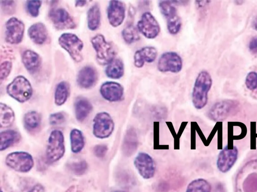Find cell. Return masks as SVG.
I'll use <instances>...</instances> for the list:
<instances>
[{
    "mask_svg": "<svg viewBox=\"0 0 257 192\" xmlns=\"http://www.w3.org/2000/svg\"><path fill=\"white\" fill-rule=\"evenodd\" d=\"M235 182L236 192H257V156L250 158L242 166Z\"/></svg>",
    "mask_w": 257,
    "mask_h": 192,
    "instance_id": "6da1fadb",
    "label": "cell"
},
{
    "mask_svg": "<svg viewBox=\"0 0 257 192\" xmlns=\"http://www.w3.org/2000/svg\"><path fill=\"white\" fill-rule=\"evenodd\" d=\"M212 84V80L207 71L198 74L193 88L192 100L194 106L198 110L203 108L208 102V94Z\"/></svg>",
    "mask_w": 257,
    "mask_h": 192,
    "instance_id": "7a4b0ae2",
    "label": "cell"
},
{
    "mask_svg": "<svg viewBox=\"0 0 257 192\" xmlns=\"http://www.w3.org/2000/svg\"><path fill=\"white\" fill-rule=\"evenodd\" d=\"M7 92L9 96L20 102L29 100L33 93L29 81L22 76H18L7 86Z\"/></svg>",
    "mask_w": 257,
    "mask_h": 192,
    "instance_id": "3957f363",
    "label": "cell"
},
{
    "mask_svg": "<svg viewBox=\"0 0 257 192\" xmlns=\"http://www.w3.org/2000/svg\"><path fill=\"white\" fill-rule=\"evenodd\" d=\"M91 43L96 53V58L100 64H108L115 58L116 51L113 46L107 42L104 36L98 34L92 38Z\"/></svg>",
    "mask_w": 257,
    "mask_h": 192,
    "instance_id": "277c9868",
    "label": "cell"
},
{
    "mask_svg": "<svg viewBox=\"0 0 257 192\" xmlns=\"http://www.w3.org/2000/svg\"><path fill=\"white\" fill-rule=\"evenodd\" d=\"M239 102L235 100H221L216 102L210 108L207 116L213 121H222L236 113L239 108Z\"/></svg>",
    "mask_w": 257,
    "mask_h": 192,
    "instance_id": "5b68a950",
    "label": "cell"
},
{
    "mask_svg": "<svg viewBox=\"0 0 257 192\" xmlns=\"http://www.w3.org/2000/svg\"><path fill=\"white\" fill-rule=\"evenodd\" d=\"M65 152L64 136L59 130H53L49 136L46 149V156L52 162L60 159Z\"/></svg>",
    "mask_w": 257,
    "mask_h": 192,
    "instance_id": "8992f818",
    "label": "cell"
},
{
    "mask_svg": "<svg viewBox=\"0 0 257 192\" xmlns=\"http://www.w3.org/2000/svg\"><path fill=\"white\" fill-rule=\"evenodd\" d=\"M60 46L65 49L72 59L76 62L82 60L81 51L83 47L82 41L75 34L64 33L58 39Z\"/></svg>",
    "mask_w": 257,
    "mask_h": 192,
    "instance_id": "52a82bcc",
    "label": "cell"
},
{
    "mask_svg": "<svg viewBox=\"0 0 257 192\" xmlns=\"http://www.w3.org/2000/svg\"><path fill=\"white\" fill-rule=\"evenodd\" d=\"M7 165L16 171L26 172L34 166L32 156L24 152H15L9 154L6 158Z\"/></svg>",
    "mask_w": 257,
    "mask_h": 192,
    "instance_id": "ba28073f",
    "label": "cell"
},
{
    "mask_svg": "<svg viewBox=\"0 0 257 192\" xmlns=\"http://www.w3.org/2000/svg\"><path fill=\"white\" fill-rule=\"evenodd\" d=\"M114 124L111 116L106 112L97 114L93 120V132L99 138H105L112 134Z\"/></svg>",
    "mask_w": 257,
    "mask_h": 192,
    "instance_id": "9c48e42d",
    "label": "cell"
},
{
    "mask_svg": "<svg viewBox=\"0 0 257 192\" xmlns=\"http://www.w3.org/2000/svg\"><path fill=\"white\" fill-rule=\"evenodd\" d=\"M137 28L144 36L150 39L157 37L160 32V25L149 12H144L138 22Z\"/></svg>",
    "mask_w": 257,
    "mask_h": 192,
    "instance_id": "30bf717a",
    "label": "cell"
},
{
    "mask_svg": "<svg viewBox=\"0 0 257 192\" xmlns=\"http://www.w3.org/2000/svg\"><path fill=\"white\" fill-rule=\"evenodd\" d=\"M182 60L176 52H167L160 57L157 68L161 72H178L182 68Z\"/></svg>",
    "mask_w": 257,
    "mask_h": 192,
    "instance_id": "8fae6325",
    "label": "cell"
},
{
    "mask_svg": "<svg viewBox=\"0 0 257 192\" xmlns=\"http://www.w3.org/2000/svg\"><path fill=\"white\" fill-rule=\"evenodd\" d=\"M238 150L236 146H226L219 153L216 165L218 170L225 173L234 166L238 157Z\"/></svg>",
    "mask_w": 257,
    "mask_h": 192,
    "instance_id": "7c38bea8",
    "label": "cell"
},
{
    "mask_svg": "<svg viewBox=\"0 0 257 192\" xmlns=\"http://www.w3.org/2000/svg\"><path fill=\"white\" fill-rule=\"evenodd\" d=\"M5 40L11 44L21 42L25 31L24 24L18 18L12 17L6 23Z\"/></svg>",
    "mask_w": 257,
    "mask_h": 192,
    "instance_id": "4fadbf2b",
    "label": "cell"
},
{
    "mask_svg": "<svg viewBox=\"0 0 257 192\" xmlns=\"http://www.w3.org/2000/svg\"><path fill=\"white\" fill-rule=\"evenodd\" d=\"M134 166L145 179L152 178L155 174L156 166L153 158L147 153L140 152L135 158Z\"/></svg>",
    "mask_w": 257,
    "mask_h": 192,
    "instance_id": "5bb4252c",
    "label": "cell"
},
{
    "mask_svg": "<svg viewBox=\"0 0 257 192\" xmlns=\"http://www.w3.org/2000/svg\"><path fill=\"white\" fill-rule=\"evenodd\" d=\"M49 18L54 26L58 30L72 29L76 24L68 12L62 8H53L49 12Z\"/></svg>",
    "mask_w": 257,
    "mask_h": 192,
    "instance_id": "9a60e30c",
    "label": "cell"
},
{
    "mask_svg": "<svg viewBox=\"0 0 257 192\" xmlns=\"http://www.w3.org/2000/svg\"><path fill=\"white\" fill-rule=\"evenodd\" d=\"M125 15V4L119 0L109 2L107 8V18L109 24L113 27L120 26L123 22Z\"/></svg>",
    "mask_w": 257,
    "mask_h": 192,
    "instance_id": "2e32d148",
    "label": "cell"
},
{
    "mask_svg": "<svg viewBox=\"0 0 257 192\" xmlns=\"http://www.w3.org/2000/svg\"><path fill=\"white\" fill-rule=\"evenodd\" d=\"M100 92L102 96L109 102H118L123 96L124 89L119 83L114 82H106L100 87Z\"/></svg>",
    "mask_w": 257,
    "mask_h": 192,
    "instance_id": "e0dca14e",
    "label": "cell"
},
{
    "mask_svg": "<svg viewBox=\"0 0 257 192\" xmlns=\"http://www.w3.org/2000/svg\"><path fill=\"white\" fill-rule=\"evenodd\" d=\"M97 78L96 70L91 66H86L82 68L78 72L77 82L80 87L88 88L95 84Z\"/></svg>",
    "mask_w": 257,
    "mask_h": 192,
    "instance_id": "ac0fdd59",
    "label": "cell"
},
{
    "mask_svg": "<svg viewBox=\"0 0 257 192\" xmlns=\"http://www.w3.org/2000/svg\"><path fill=\"white\" fill-rule=\"evenodd\" d=\"M157 56V50L153 46H145L137 50L134 56V64L138 68H142L145 62H153Z\"/></svg>",
    "mask_w": 257,
    "mask_h": 192,
    "instance_id": "d6986e66",
    "label": "cell"
},
{
    "mask_svg": "<svg viewBox=\"0 0 257 192\" xmlns=\"http://www.w3.org/2000/svg\"><path fill=\"white\" fill-rule=\"evenodd\" d=\"M139 140L137 132L134 128H130L124 136L122 150L126 156H131L137 150Z\"/></svg>",
    "mask_w": 257,
    "mask_h": 192,
    "instance_id": "ffe728a7",
    "label": "cell"
},
{
    "mask_svg": "<svg viewBox=\"0 0 257 192\" xmlns=\"http://www.w3.org/2000/svg\"><path fill=\"white\" fill-rule=\"evenodd\" d=\"M22 62L27 70L31 74L37 72L41 65V58L40 56L34 51L27 50L22 54Z\"/></svg>",
    "mask_w": 257,
    "mask_h": 192,
    "instance_id": "44dd1931",
    "label": "cell"
},
{
    "mask_svg": "<svg viewBox=\"0 0 257 192\" xmlns=\"http://www.w3.org/2000/svg\"><path fill=\"white\" fill-rule=\"evenodd\" d=\"M28 34L31 40L38 44L44 43L48 37L46 27L42 22H37L31 26Z\"/></svg>",
    "mask_w": 257,
    "mask_h": 192,
    "instance_id": "7402d4cb",
    "label": "cell"
},
{
    "mask_svg": "<svg viewBox=\"0 0 257 192\" xmlns=\"http://www.w3.org/2000/svg\"><path fill=\"white\" fill-rule=\"evenodd\" d=\"M75 113L77 120L80 122L84 120L92 109L91 103L85 98H78L74 104Z\"/></svg>",
    "mask_w": 257,
    "mask_h": 192,
    "instance_id": "603a6c76",
    "label": "cell"
},
{
    "mask_svg": "<svg viewBox=\"0 0 257 192\" xmlns=\"http://www.w3.org/2000/svg\"><path fill=\"white\" fill-rule=\"evenodd\" d=\"M124 71V64L120 58H114L107 64L105 70L107 76L112 79L121 78L123 76Z\"/></svg>",
    "mask_w": 257,
    "mask_h": 192,
    "instance_id": "cb8c5ba5",
    "label": "cell"
},
{
    "mask_svg": "<svg viewBox=\"0 0 257 192\" xmlns=\"http://www.w3.org/2000/svg\"><path fill=\"white\" fill-rule=\"evenodd\" d=\"M20 135L14 130H7L0 134V150L7 149L19 141Z\"/></svg>",
    "mask_w": 257,
    "mask_h": 192,
    "instance_id": "d4e9b609",
    "label": "cell"
},
{
    "mask_svg": "<svg viewBox=\"0 0 257 192\" xmlns=\"http://www.w3.org/2000/svg\"><path fill=\"white\" fill-rule=\"evenodd\" d=\"M100 10L99 5L95 4L87 12V24L89 29L91 30H97L100 24Z\"/></svg>",
    "mask_w": 257,
    "mask_h": 192,
    "instance_id": "484cf974",
    "label": "cell"
},
{
    "mask_svg": "<svg viewBox=\"0 0 257 192\" xmlns=\"http://www.w3.org/2000/svg\"><path fill=\"white\" fill-rule=\"evenodd\" d=\"M173 1L161 0L159 2L160 10L166 18L167 22L171 21L179 17Z\"/></svg>",
    "mask_w": 257,
    "mask_h": 192,
    "instance_id": "4316f807",
    "label": "cell"
},
{
    "mask_svg": "<svg viewBox=\"0 0 257 192\" xmlns=\"http://www.w3.org/2000/svg\"><path fill=\"white\" fill-rule=\"evenodd\" d=\"M15 120V114L12 109L7 104H0V126L7 128L11 126Z\"/></svg>",
    "mask_w": 257,
    "mask_h": 192,
    "instance_id": "83f0119b",
    "label": "cell"
},
{
    "mask_svg": "<svg viewBox=\"0 0 257 192\" xmlns=\"http://www.w3.org/2000/svg\"><path fill=\"white\" fill-rule=\"evenodd\" d=\"M69 93V86L66 82H61L56 86L55 92V103L57 106L64 104Z\"/></svg>",
    "mask_w": 257,
    "mask_h": 192,
    "instance_id": "f1b7e54d",
    "label": "cell"
},
{
    "mask_svg": "<svg viewBox=\"0 0 257 192\" xmlns=\"http://www.w3.org/2000/svg\"><path fill=\"white\" fill-rule=\"evenodd\" d=\"M211 190L208 182L203 178H197L189 184L186 192H211Z\"/></svg>",
    "mask_w": 257,
    "mask_h": 192,
    "instance_id": "f546056e",
    "label": "cell"
},
{
    "mask_svg": "<svg viewBox=\"0 0 257 192\" xmlns=\"http://www.w3.org/2000/svg\"><path fill=\"white\" fill-rule=\"evenodd\" d=\"M71 148L74 153L79 152L83 148L84 141L82 132L77 129L73 130L70 133Z\"/></svg>",
    "mask_w": 257,
    "mask_h": 192,
    "instance_id": "4dcf8cb0",
    "label": "cell"
},
{
    "mask_svg": "<svg viewBox=\"0 0 257 192\" xmlns=\"http://www.w3.org/2000/svg\"><path fill=\"white\" fill-rule=\"evenodd\" d=\"M122 36L127 44H131L140 39L139 30L132 24L128 25L122 31Z\"/></svg>",
    "mask_w": 257,
    "mask_h": 192,
    "instance_id": "1f68e13d",
    "label": "cell"
},
{
    "mask_svg": "<svg viewBox=\"0 0 257 192\" xmlns=\"http://www.w3.org/2000/svg\"><path fill=\"white\" fill-rule=\"evenodd\" d=\"M24 121L27 128L34 130L39 126L41 123V117L37 112L31 111L25 114Z\"/></svg>",
    "mask_w": 257,
    "mask_h": 192,
    "instance_id": "d6a6232c",
    "label": "cell"
},
{
    "mask_svg": "<svg viewBox=\"0 0 257 192\" xmlns=\"http://www.w3.org/2000/svg\"><path fill=\"white\" fill-rule=\"evenodd\" d=\"M245 84L246 88L252 92L257 90V72H249L245 78Z\"/></svg>",
    "mask_w": 257,
    "mask_h": 192,
    "instance_id": "836d02e7",
    "label": "cell"
},
{
    "mask_svg": "<svg viewBox=\"0 0 257 192\" xmlns=\"http://www.w3.org/2000/svg\"><path fill=\"white\" fill-rule=\"evenodd\" d=\"M41 4L42 1L40 0H28L27 2L26 8L32 16L37 17L38 16Z\"/></svg>",
    "mask_w": 257,
    "mask_h": 192,
    "instance_id": "e575fe53",
    "label": "cell"
},
{
    "mask_svg": "<svg viewBox=\"0 0 257 192\" xmlns=\"http://www.w3.org/2000/svg\"><path fill=\"white\" fill-rule=\"evenodd\" d=\"M69 168L75 174L81 175L86 172L87 168V164L85 161L82 160L70 164Z\"/></svg>",
    "mask_w": 257,
    "mask_h": 192,
    "instance_id": "d590c367",
    "label": "cell"
},
{
    "mask_svg": "<svg viewBox=\"0 0 257 192\" xmlns=\"http://www.w3.org/2000/svg\"><path fill=\"white\" fill-rule=\"evenodd\" d=\"M12 68L11 61L5 60L0 65V80L1 82L5 80L9 75Z\"/></svg>",
    "mask_w": 257,
    "mask_h": 192,
    "instance_id": "8d00e7d4",
    "label": "cell"
},
{
    "mask_svg": "<svg viewBox=\"0 0 257 192\" xmlns=\"http://www.w3.org/2000/svg\"><path fill=\"white\" fill-rule=\"evenodd\" d=\"M2 8L7 14H13L16 9V4L14 0H2L1 2Z\"/></svg>",
    "mask_w": 257,
    "mask_h": 192,
    "instance_id": "74e56055",
    "label": "cell"
},
{
    "mask_svg": "<svg viewBox=\"0 0 257 192\" xmlns=\"http://www.w3.org/2000/svg\"><path fill=\"white\" fill-rule=\"evenodd\" d=\"M66 116L62 112H58L51 114L49 118L50 122L52 125L60 124L64 122Z\"/></svg>",
    "mask_w": 257,
    "mask_h": 192,
    "instance_id": "f35d334b",
    "label": "cell"
},
{
    "mask_svg": "<svg viewBox=\"0 0 257 192\" xmlns=\"http://www.w3.org/2000/svg\"><path fill=\"white\" fill-rule=\"evenodd\" d=\"M107 151V147L104 144L97 145L94 148L95 154L99 158L103 157L106 154Z\"/></svg>",
    "mask_w": 257,
    "mask_h": 192,
    "instance_id": "ab89813d",
    "label": "cell"
},
{
    "mask_svg": "<svg viewBox=\"0 0 257 192\" xmlns=\"http://www.w3.org/2000/svg\"><path fill=\"white\" fill-rule=\"evenodd\" d=\"M248 49L250 52L257 54V36L253 37L248 44Z\"/></svg>",
    "mask_w": 257,
    "mask_h": 192,
    "instance_id": "60d3db41",
    "label": "cell"
},
{
    "mask_svg": "<svg viewBox=\"0 0 257 192\" xmlns=\"http://www.w3.org/2000/svg\"><path fill=\"white\" fill-rule=\"evenodd\" d=\"M28 192H45L44 187L40 184L35 185Z\"/></svg>",
    "mask_w": 257,
    "mask_h": 192,
    "instance_id": "b9f144b4",
    "label": "cell"
},
{
    "mask_svg": "<svg viewBox=\"0 0 257 192\" xmlns=\"http://www.w3.org/2000/svg\"><path fill=\"white\" fill-rule=\"evenodd\" d=\"M86 3V0H76L75 1V6H83L85 5Z\"/></svg>",
    "mask_w": 257,
    "mask_h": 192,
    "instance_id": "7bdbcfd3",
    "label": "cell"
},
{
    "mask_svg": "<svg viewBox=\"0 0 257 192\" xmlns=\"http://www.w3.org/2000/svg\"><path fill=\"white\" fill-rule=\"evenodd\" d=\"M215 192H224L223 188L221 184H219L217 186Z\"/></svg>",
    "mask_w": 257,
    "mask_h": 192,
    "instance_id": "ee69618b",
    "label": "cell"
},
{
    "mask_svg": "<svg viewBox=\"0 0 257 192\" xmlns=\"http://www.w3.org/2000/svg\"><path fill=\"white\" fill-rule=\"evenodd\" d=\"M251 24L252 28L257 31V17L253 20Z\"/></svg>",
    "mask_w": 257,
    "mask_h": 192,
    "instance_id": "f6af8a7d",
    "label": "cell"
},
{
    "mask_svg": "<svg viewBox=\"0 0 257 192\" xmlns=\"http://www.w3.org/2000/svg\"><path fill=\"white\" fill-rule=\"evenodd\" d=\"M236 2V4H242V2H243V1H242V0H237V1H235Z\"/></svg>",
    "mask_w": 257,
    "mask_h": 192,
    "instance_id": "bcb514c9",
    "label": "cell"
},
{
    "mask_svg": "<svg viewBox=\"0 0 257 192\" xmlns=\"http://www.w3.org/2000/svg\"><path fill=\"white\" fill-rule=\"evenodd\" d=\"M114 192H125L117 190V191H115Z\"/></svg>",
    "mask_w": 257,
    "mask_h": 192,
    "instance_id": "7dc6e473",
    "label": "cell"
},
{
    "mask_svg": "<svg viewBox=\"0 0 257 192\" xmlns=\"http://www.w3.org/2000/svg\"><path fill=\"white\" fill-rule=\"evenodd\" d=\"M255 92L257 94V90H256L255 91Z\"/></svg>",
    "mask_w": 257,
    "mask_h": 192,
    "instance_id": "c3c4849f",
    "label": "cell"
},
{
    "mask_svg": "<svg viewBox=\"0 0 257 192\" xmlns=\"http://www.w3.org/2000/svg\"><path fill=\"white\" fill-rule=\"evenodd\" d=\"M1 192H3V191L1 190Z\"/></svg>",
    "mask_w": 257,
    "mask_h": 192,
    "instance_id": "681fc988",
    "label": "cell"
}]
</instances>
